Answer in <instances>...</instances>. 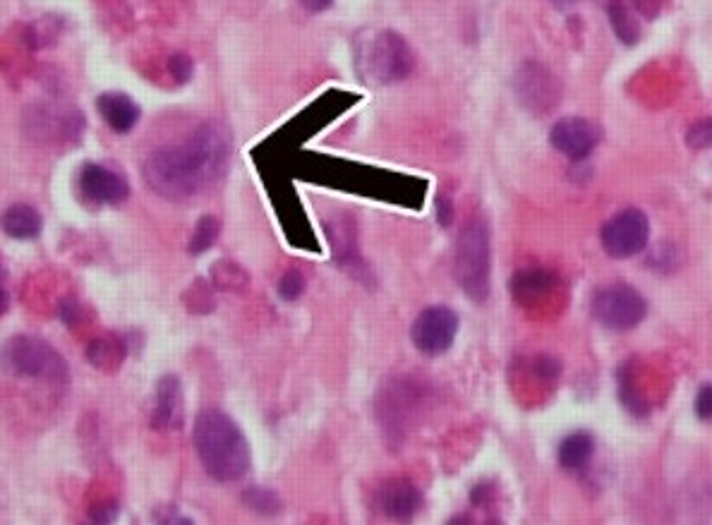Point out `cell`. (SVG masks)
<instances>
[{"label": "cell", "instance_id": "1", "mask_svg": "<svg viewBox=\"0 0 712 525\" xmlns=\"http://www.w3.org/2000/svg\"><path fill=\"white\" fill-rule=\"evenodd\" d=\"M228 140L219 125H202L178 147H164L144 161V183L168 202H190L226 171Z\"/></svg>", "mask_w": 712, "mask_h": 525}, {"label": "cell", "instance_id": "2", "mask_svg": "<svg viewBox=\"0 0 712 525\" xmlns=\"http://www.w3.org/2000/svg\"><path fill=\"white\" fill-rule=\"evenodd\" d=\"M192 444L209 478L235 482L250 470V444L243 430L221 410H202L192 427Z\"/></svg>", "mask_w": 712, "mask_h": 525}, {"label": "cell", "instance_id": "3", "mask_svg": "<svg viewBox=\"0 0 712 525\" xmlns=\"http://www.w3.org/2000/svg\"><path fill=\"white\" fill-rule=\"evenodd\" d=\"M355 58L362 82L394 84L406 80L415 68V56L408 41L391 29H382L365 41H358Z\"/></svg>", "mask_w": 712, "mask_h": 525}, {"label": "cell", "instance_id": "4", "mask_svg": "<svg viewBox=\"0 0 712 525\" xmlns=\"http://www.w3.org/2000/svg\"><path fill=\"white\" fill-rule=\"evenodd\" d=\"M490 231L485 221H470L456 243V281L475 303H485L490 295Z\"/></svg>", "mask_w": 712, "mask_h": 525}, {"label": "cell", "instance_id": "5", "mask_svg": "<svg viewBox=\"0 0 712 525\" xmlns=\"http://www.w3.org/2000/svg\"><path fill=\"white\" fill-rule=\"evenodd\" d=\"M5 365L17 377L36 379V382L48 384H68L70 370L68 362L58 353L51 343L36 339V336H12L5 343Z\"/></svg>", "mask_w": 712, "mask_h": 525}, {"label": "cell", "instance_id": "6", "mask_svg": "<svg viewBox=\"0 0 712 525\" xmlns=\"http://www.w3.org/2000/svg\"><path fill=\"white\" fill-rule=\"evenodd\" d=\"M590 312L605 327L626 331L643 322L648 315V303L629 283H607L590 298Z\"/></svg>", "mask_w": 712, "mask_h": 525}, {"label": "cell", "instance_id": "7", "mask_svg": "<svg viewBox=\"0 0 712 525\" xmlns=\"http://www.w3.org/2000/svg\"><path fill=\"white\" fill-rule=\"evenodd\" d=\"M602 247L609 257L629 259L645 250L650 240V221L641 209H624L614 214L600 233Z\"/></svg>", "mask_w": 712, "mask_h": 525}, {"label": "cell", "instance_id": "8", "mask_svg": "<svg viewBox=\"0 0 712 525\" xmlns=\"http://www.w3.org/2000/svg\"><path fill=\"white\" fill-rule=\"evenodd\" d=\"M458 334V315L446 305H432L422 310L413 322L410 336L415 348L425 355H442L454 346Z\"/></svg>", "mask_w": 712, "mask_h": 525}, {"label": "cell", "instance_id": "9", "mask_svg": "<svg viewBox=\"0 0 712 525\" xmlns=\"http://www.w3.org/2000/svg\"><path fill=\"white\" fill-rule=\"evenodd\" d=\"M80 197L89 207H118L130 197V185L123 173L106 164H87L77 178Z\"/></svg>", "mask_w": 712, "mask_h": 525}, {"label": "cell", "instance_id": "10", "mask_svg": "<svg viewBox=\"0 0 712 525\" xmlns=\"http://www.w3.org/2000/svg\"><path fill=\"white\" fill-rule=\"evenodd\" d=\"M516 96L528 111L542 116L559 104L561 84L545 65L526 63L516 72Z\"/></svg>", "mask_w": 712, "mask_h": 525}, {"label": "cell", "instance_id": "11", "mask_svg": "<svg viewBox=\"0 0 712 525\" xmlns=\"http://www.w3.org/2000/svg\"><path fill=\"white\" fill-rule=\"evenodd\" d=\"M602 140V130L588 118H561L549 130V144L571 161H583Z\"/></svg>", "mask_w": 712, "mask_h": 525}, {"label": "cell", "instance_id": "12", "mask_svg": "<svg viewBox=\"0 0 712 525\" xmlns=\"http://www.w3.org/2000/svg\"><path fill=\"white\" fill-rule=\"evenodd\" d=\"M377 504L384 516L394 521H408L422 509V494L406 478L384 480L377 490Z\"/></svg>", "mask_w": 712, "mask_h": 525}, {"label": "cell", "instance_id": "13", "mask_svg": "<svg viewBox=\"0 0 712 525\" xmlns=\"http://www.w3.org/2000/svg\"><path fill=\"white\" fill-rule=\"evenodd\" d=\"M185 406H183V386L180 379L173 374L159 379L156 384V401L152 413V427L154 430H178L183 425Z\"/></svg>", "mask_w": 712, "mask_h": 525}, {"label": "cell", "instance_id": "14", "mask_svg": "<svg viewBox=\"0 0 712 525\" xmlns=\"http://www.w3.org/2000/svg\"><path fill=\"white\" fill-rule=\"evenodd\" d=\"M96 111L104 118V123L118 135H128V132L140 123V106L130 99L128 94L106 92L96 99Z\"/></svg>", "mask_w": 712, "mask_h": 525}, {"label": "cell", "instance_id": "15", "mask_svg": "<svg viewBox=\"0 0 712 525\" xmlns=\"http://www.w3.org/2000/svg\"><path fill=\"white\" fill-rule=\"evenodd\" d=\"M41 214L32 204H12L3 216V231L12 240H34L41 233Z\"/></svg>", "mask_w": 712, "mask_h": 525}, {"label": "cell", "instance_id": "16", "mask_svg": "<svg viewBox=\"0 0 712 525\" xmlns=\"http://www.w3.org/2000/svg\"><path fill=\"white\" fill-rule=\"evenodd\" d=\"M595 456V439L590 432H573L561 439L557 458L564 470H583Z\"/></svg>", "mask_w": 712, "mask_h": 525}, {"label": "cell", "instance_id": "17", "mask_svg": "<svg viewBox=\"0 0 712 525\" xmlns=\"http://www.w3.org/2000/svg\"><path fill=\"white\" fill-rule=\"evenodd\" d=\"M554 276L547 269H523L511 281V291L518 303H533L542 293L552 288Z\"/></svg>", "mask_w": 712, "mask_h": 525}, {"label": "cell", "instance_id": "18", "mask_svg": "<svg viewBox=\"0 0 712 525\" xmlns=\"http://www.w3.org/2000/svg\"><path fill=\"white\" fill-rule=\"evenodd\" d=\"M607 17L612 24V32L621 44L633 46L641 39V24L624 0H607Z\"/></svg>", "mask_w": 712, "mask_h": 525}, {"label": "cell", "instance_id": "19", "mask_svg": "<svg viewBox=\"0 0 712 525\" xmlns=\"http://www.w3.org/2000/svg\"><path fill=\"white\" fill-rule=\"evenodd\" d=\"M125 353H128V346H125V341L118 339V336L96 339L92 346L87 348V358L96 370H116V367H120V362L125 360Z\"/></svg>", "mask_w": 712, "mask_h": 525}, {"label": "cell", "instance_id": "20", "mask_svg": "<svg viewBox=\"0 0 712 525\" xmlns=\"http://www.w3.org/2000/svg\"><path fill=\"white\" fill-rule=\"evenodd\" d=\"M221 233V221L216 219V216H202V219L197 221V226L192 228V238L190 245H187V252L190 255H204V252L209 250V247H214L216 240H219Z\"/></svg>", "mask_w": 712, "mask_h": 525}, {"label": "cell", "instance_id": "21", "mask_svg": "<svg viewBox=\"0 0 712 525\" xmlns=\"http://www.w3.org/2000/svg\"><path fill=\"white\" fill-rule=\"evenodd\" d=\"M329 238H331V243H334L336 262L348 264V259L355 257V235H353V231H348V223L341 221V223H336V226H331Z\"/></svg>", "mask_w": 712, "mask_h": 525}, {"label": "cell", "instance_id": "22", "mask_svg": "<svg viewBox=\"0 0 712 525\" xmlns=\"http://www.w3.org/2000/svg\"><path fill=\"white\" fill-rule=\"evenodd\" d=\"M245 504L264 516H276L281 511L279 497L269 490H259V487H252V490L245 492Z\"/></svg>", "mask_w": 712, "mask_h": 525}, {"label": "cell", "instance_id": "23", "mask_svg": "<svg viewBox=\"0 0 712 525\" xmlns=\"http://www.w3.org/2000/svg\"><path fill=\"white\" fill-rule=\"evenodd\" d=\"M686 144L696 152L712 149V118H703L686 130Z\"/></svg>", "mask_w": 712, "mask_h": 525}, {"label": "cell", "instance_id": "24", "mask_svg": "<svg viewBox=\"0 0 712 525\" xmlns=\"http://www.w3.org/2000/svg\"><path fill=\"white\" fill-rule=\"evenodd\" d=\"M305 291V276L300 274V271H286V274L281 276L279 281V298L286 300V303H293V300H298L300 295Z\"/></svg>", "mask_w": 712, "mask_h": 525}, {"label": "cell", "instance_id": "25", "mask_svg": "<svg viewBox=\"0 0 712 525\" xmlns=\"http://www.w3.org/2000/svg\"><path fill=\"white\" fill-rule=\"evenodd\" d=\"M168 70H171V75L176 77L180 84L190 82L192 72H195V63H192V58L187 56V53H176V56H171L168 60Z\"/></svg>", "mask_w": 712, "mask_h": 525}, {"label": "cell", "instance_id": "26", "mask_svg": "<svg viewBox=\"0 0 712 525\" xmlns=\"http://www.w3.org/2000/svg\"><path fill=\"white\" fill-rule=\"evenodd\" d=\"M696 415L705 422H712V384H703L696 396Z\"/></svg>", "mask_w": 712, "mask_h": 525}, {"label": "cell", "instance_id": "27", "mask_svg": "<svg viewBox=\"0 0 712 525\" xmlns=\"http://www.w3.org/2000/svg\"><path fill=\"white\" fill-rule=\"evenodd\" d=\"M437 221L439 226H451V221H454V207H451L449 197L437 199Z\"/></svg>", "mask_w": 712, "mask_h": 525}, {"label": "cell", "instance_id": "28", "mask_svg": "<svg viewBox=\"0 0 712 525\" xmlns=\"http://www.w3.org/2000/svg\"><path fill=\"white\" fill-rule=\"evenodd\" d=\"M561 372V367H559V362L557 360H552V358H540L537 360V374H542V377H557V374Z\"/></svg>", "mask_w": 712, "mask_h": 525}, {"label": "cell", "instance_id": "29", "mask_svg": "<svg viewBox=\"0 0 712 525\" xmlns=\"http://www.w3.org/2000/svg\"><path fill=\"white\" fill-rule=\"evenodd\" d=\"M300 3H303V8L307 12H324L327 8H331L334 0H300Z\"/></svg>", "mask_w": 712, "mask_h": 525}, {"label": "cell", "instance_id": "30", "mask_svg": "<svg viewBox=\"0 0 712 525\" xmlns=\"http://www.w3.org/2000/svg\"><path fill=\"white\" fill-rule=\"evenodd\" d=\"M633 3H636L638 8H641V10L645 12V15L653 17L655 12H657V3H660V0H633Z\"/></svg>", "mask_w": 712, "mask_h": 525}, {"label": "cell", "instance_id": "31", "mask_svg": "<svg viewBox=\"0 0 712 525\" xmlns=\"http://www.w3.org/2000/svg\"><path fill=\"white\" fill-rule=\"evenodd\" d=\"M578 0H554V5H557L559 10H569L571 5H576Z\"/></svg>", "mask_w": 712, "mask_h": 525}]
</instances>
